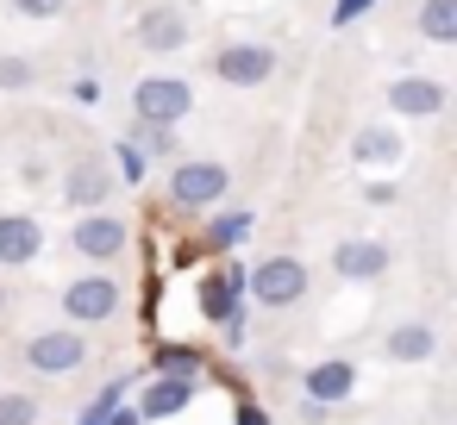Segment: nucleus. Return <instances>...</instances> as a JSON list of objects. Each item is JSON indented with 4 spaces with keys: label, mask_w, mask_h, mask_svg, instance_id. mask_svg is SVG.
<instances>
[{
    "label": "nucleus",
    "mask_w": 457,
    "mask_h": 425,
    "mask_svg": "<svg viewBox=\"0 0 457 425\" xmlns=\"http://www.w3.org/2000/svg\"><path fill=\"white\" fill-rule=\"evenodd\" d=\"M26 363H32L38 375H70V369L88 363V344H82V331H38V338L26 344Z\"/></svg>",
    "instance_id": "obj_5"
},
{
    "label": "nucleus",
    "mask_w": 457,
    "mask_h": 425,
    "mask_svg": "<svg viewBox=\"0 0 457 425\" xmlns=\"http://www.w3.org/2000/svg\"><path fill=\"white\" fill-rule=\"evenodd\" d=\"M213 76L232 82V88H257V82L276 76V51H270V45H226V51L213 57Z\"/></svg>",
    "instance_id": "obj_3"
},
{
    "label": "nucleus",
    "mask_w": 457,
    "mask_h": 425,
    "mask_svg": "<svg viewBox=\"0 0 457 425\" xmlns=\"http://www.w3.org/2000/svg\"><path fill=\"white\" fill-rule=\"evenodd\" d=\"M63 194H70L76 207H88V213H95V207L107 200V169H101V163H76V169L63 176Z\"/></svg>",
    "instance_id": "obj_15"
},
{
    "label": "nucleus",
    "mask_w": 457,
    "mask_h": 425,
    "mask_svg": "<svg viewBox=\"0 0 457 425\" xmlns=\"http://www.w3.org/2000/svg\"><path fill=\"white\" fill-rule=\"evenodd\" d=\"M388 107H395V113H413V119H432V113L445 107V88L426 82V76H401V82L388 88Z\"/></svg>",
    "instance_id": "obj_13"
},
{
    "label": "nucleus",
    "mask_w": 457,
    "mask_h": 425,
    "mask_svg": "<svg viewBox=\"0 0 457 425\" xmlns=\"http://www.w3.org/2000/svg\"><path fill=\"white\" fill-rule=\"evenodd\" d=\"M245 294H251L257 306H295V300H307V263H295V257H263V263L245 275Z\"/></svg>",
    "instance_id": "obj_1"
},
{
    "label": "nucleus",
    "mask_w": 457,
    "mask_h": 425,
    "mask_svg": "<svg viewBox=\"0 0 457 425\" xmlns=\"http://www.w3.org/2000/svg\"><path fill=\"white\" fill-rule=\"evenodd\" d=\"M351 157H357V163H395V157H401V138L382 132V126H363L357 144H351Z\"/></svg>",
    "instance_id": "obj_17"
},
{
    "label": "nucleus",
    "mask_w": 457,
    "mask_h": 425,
    "mask_svg": "<svg viewBox=\"0 0 457 425\" xmlns=\"http://www.w3.org/2000/svg\"><path fill=\"white\" fill-rule=\"evenodd\" d=\"M138 38H145L151 51H182V38H188V26H182V13H170V7H157V13H145V20H138Z\"/></svg>",
    "instance_id": "obj_14"
},
{
    "label": "nucleus",
    "mask_w": 457,
    "mask_h": 425,
    "mask_svg": "<svg viewBox=\"0 0 457 425\" xmlns=\"http://www.w3.org/2000/svg\"><path fill=\"white\" fill-rule=\"evenodd\" d=\"M251 232V219L245 213H226V219H213V232H207V250H226V244H238Z\"/></svg>",
    "instance_id": "obj_20"
},
{
    "label": "nucleus",
    "mask_w": 457,
    "mask_h": 425,
    "mask_svg": "<svg viewBox=\"0 0 457 425\" xmlns=\"http://www.w3.org/2000/svg\"><path fill=\"white\" fill-rule=\"evenodd\" d=\"M38 250H45V225H38L32 213H0V263L20 269V263H32Z\"/></svg>",
    "instance_id": "obj_9"
},
{
    "label": "nucleus",
    "mask_w": 457,
    "mask_h": 425,
    "mask_svg": "<svg viewBox=\"0 0 457 425\" xmlns=\"http://www.w3.org/2000/svg\"><path fill=\"white\" fill-rule=\"evenodd\" d=\"M376 7V0H338V7H332V26H351L357 13H370Z\"/></svg>",
    "instance_id": "obj_25"
},
{
    "label": "nucleus",
    "mask_w": 457,
    "mask_h": 425,
    "mask_svg": "<svg viewBox=\"0 0 457 425\" xmlns=\"http://www.w3.org/2000/svg\"><path fill=\"white\" fill-rule=\"evenodd\" d=\"M351 394H357V363L332 356V363H313L307 369V400L332 406V400H351Z\"/></svg>",
    "instance_id": "obj_10"
},
{
    "label": "nucleus",
    "mask_w": 457,
    "mask_h": 425,
    "mask_svg": "<svg viewBox=\"0 0 457 425\" xmlns=\"http://www.w3.org/2000/svg\"><path fill=\"white\" fill-rule=\"evenodd\" d=\"M195 400V375H151L145 400H138V419H170Z\"/></svg>",
    "instance_id": "obj_11"
},
{
    "label": "nucleus",
    "mask_w": 457,
    "mask_h": 425,
    "mask_svg": "<svg viewBox=\"0 0 457 425\" xmlns=\"http://www.w3.org/2000/svg\"><path fill=\"white\" fill-rule=\"evenodd\" d=\"M32 82V63L26 57H7V63H0V88H26Z\"/></svg>",
    "instance_id": "obj_22"
},
{
    "label": "nucleus",
    "mask_w": 457,
    "mask_h": 425,
    "mask_svg": "<svg viewBox=\"0 0 457 425\" xmlns=\"http://www.w3.org/2000/svg\"><path fill=\"white\" fill-rule=\"evenodd\" d=\"M70 244H76V257H88V263H113V257L126 250V225H120L113 213H82V225L70 232Z\"/></svg>",
    "instance_id": "obj_7"
},
{
    "label": "nucleus",
    "mask_w": 457,
    "mask_h": 425,
    "mask_svg": "<svg viewBox=\"0 0 457 425\" xmlns=\"http://www.w3.org/2000/svg\"><path fill=\"white\" fill-rule=\"evenodd\" d=\"M132 107H138L145 126H176V119H188L195 94H188V82H176V76H145V82L132 88Z\"/></svg>",
    "instance_id": "obj_2"
},
{
    "label": "nucleus",
    "mask_w": 457,
    "mask_h": 425,
    "mask_svg": "<svg viewBox=\"0 0 457 425\" xmlns=\"http://www.w3.org/2000/svg\"><path fill=\"white\" fill-rule=\"evenodd\" d=\"M238 300H245V269H238V263H220L213 275H201V313H207L213 325H226V319L238 313Z\"/></svg>",
    "instance_id": "obj_8"
},
{
    "label": "nucleus",
    "mask_w": 457,
    "mask_h": 425,
    "mask_svg": "<svg viewBox=\"0 0 457 425\" xmlns=\"http://www.w3.org/2000/svg\"><path fill=\"white\" fill-rule=\"evenodd\" d=\"M432 350H438V338H432V325H420V319L388 331V356H395V363H426Z\"/></svg>",
    "instance_id": "obj_16"
},
{
    "label": "nucleus",
    "mask_w": 457,
    "mask_h": 425,
    "mask_svg": "<svg viewBox=\"0 0 457 425\" xmlns=\"http://www.w3.org/2000/svg\"><path fill=\"white\" fill-rule=\"evenodd\" d=\"M332 269H338L345 282H376V275L388 269V250H382V244H370V238H351V244H338V250H332Z\"/></svg>",
    "instance_id": "obj_12"
},
{
    "label": "nucleus",
    "mask_w": 457,
    "mask_h": 425,
    "mask_svg": "<svg viewBox=\"0 0 457 425\" xmlns=\"http://www.w3.org/2000/svg\"><path fill=\"white\" fill-rule=\"evenodd\" d=\"M232 419H238V425H270V413H263L257 400H238V413H232Z\"/></svg>",
    "instance_id": "obj_26"
},
{
    "label": "nucleus",
    "mask_w": 457,
    "mask_h": 425,
    "mask_svg": "<svg viewBox=\"0 0 457 425\" xmlns=\"http://www.w3.org/2000/svg\"><path fill=\"white\" fill-rule=\"evenodd\" d=\"M63 313H70L76 325H101V319L120 313V288H113L107 275H82V282L63 288Z\"/></svg>",
    "instance_id": "obj_4"
},
{
    "label": "nucleus",
    "mask_w": 457,
    "mask_h": 425,
    "mask_svg": "<svg viewBox=\"0 0 457 425\" xmlns=\"http://www.w3.org/2000/svg\"><path fill=\"white\" fill-rule=\"evenodd\" d=\"M0 313H7V288H0Z\"/></svg>",
    "instance_id": "obj_28"
},
{
    "label": "nucleus",
    "mask_w": 457,
    "mask_h": 425,
    "mask_svg": "<svg viewBox=\"0 0 457 425\" xmlns=\"http://www.w3.org/2000/svg\"><path fill=\"white\" fill-rule=\"evenodd\" d=\"M157 369H163V375H195V369H201V356H188V350H176V344H170V350H157Z\"/></svg>",
    "instance_id": "obj_21"
},
{
    "label": "nucleus",
    "mask_w": 457,
    "mask_h": 425,
    "mask_svg": "<svg viewBox=\"0 0 457 425\" xmlns=\"http://www.w3.org/2000/svg\"><path fill=\"white\" fill-rule=\"evenodd\" d=\"M420 32L432 45H451L457 38V0H426V7H420Z\"/></svg>",
    "instance_id": "obj_18"
},
{
    "label": "nucleus",
    "mask_w": 457,
    "mask_h": 425,
    "mask_svg": "<svg viewBox=\"0 0 457 425\" xmlns=\"http://www.w3.org/2000/svg\"><path fill=\"white\" fill-rule=\"evenodd\" d=\"M0 425H38V400L7 388V394H0Z\"/></svg>",
    "instance_id": "obj_19"
},
{
    "label": "nucleus",
    "mask_w": 457,
    "mask_h": 425,
    "mask_svg": "<svg viewBox=\"0 0 457 425\" xmlns=\"http://www.w3.org/2000/svg\"><path fill=\"white\" fill-rule=\"evenodd\" d=\"M13 7H20V13H32V20H51V13H63V7H70V0H13Z\"/></svg>",
    "instance_id": "obj_24"
},
{
    "label": "nucleus",
    "mask_w": 457,
    "mask_h": 425,
    "mask_svg": "<svg viewBox=\"0 0 457 425\" xmlns=\"http://www.w3.org/2000/svg\"><path fill=\"white\" fill-rule=\"evenodd\" d=\"M107 425H138V413H132V406H113V413H107Z\"/></svg>",
    "instance_id": "obj_27"
},
{
    "label": "nucleus",
    "mask_w": 457,
    "mask_h": 425,
    "mask_svg": "<svg viewBox=\"0 0 457 425\" xmlns=\"http://www.w3.org/2000/svg\"><path fill=\"white\" fill-rule=\"evenodd\" d=\"M145 163H151V157H145L138 144H120V176H126V182H138V176H145Z\"/></svg>",
    "instance_id": "obj_23"
},
{
    "label": "nucleus",
    "mask_w": 457,
    "mask_h": 425,
    "mask_svg": "<svg viewBox=\"0 0 457 425\" xmlns=\"http://www.w3.org/2000/svg\"><path fill=\"white\" fill-rule=\"evenodd\" d=\"M220 194H226V169H220V163H182V169L170 176V200L188 207V213L213 207Z\"/></svg>",
    "instance_id": "obj_6"
}]
</instances>
